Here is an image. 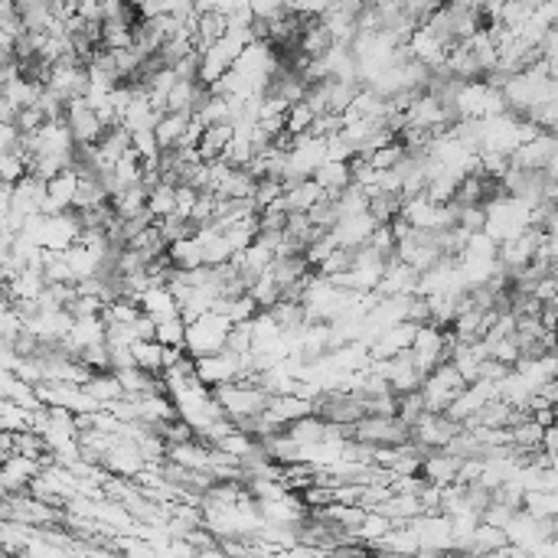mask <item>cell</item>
Segmentation results:
<instances>
[{"instance_id":"cell-50","label":"cell","mask_w":558,"mask_h":558,"mask_svg":"<svg viewBox=\"0 0 558 558\" xmlns=\"http://www.w3.org/2000/svg\"><path fill=\"white\" fill-rule=\"evenodd\" d=\"M10 457H14V435L0 431V464H4V461H10Z\"/></svg>"},{"instance_id":"cell-43","label":"cell","mask_w":558,"mask_h":558,"mask_svg":"<svg viewBox=\"0 0 558 558\" xmlns=\"http://www.w3.org/2000/svg\"><path fill=\"white\" fill-rule=\"evenodd\" d=\"M483 225H487V209L483 206H467L457 213V229H464L467 235L483 233Z\"/></svg>"},{"instance_id":"cell-25","label":"cell","mask_w":558,"mask_h":558,"mask_svg":"<svg viewBox=\"0 0 558 558\" xmlns=\"http://www.w3.org/2000/svg\"><path fill=\"white\" fill-rule=\"evenodd\" d=\"M252 189H255V180H252L245 170H229L219 187L213 189V197L219 199H252Z\"/></svg>"},{"instance_id":"cell-39","label":"cell","mask_w":558,"mask_h":558,"mask_svg":"<svg viewBox=\"0 0 558 558\" xmlns=\"http://www.w3.org/2000/svg\"><path fill=\"white\" fill-rule=\"evenodd\" d=\"M402 157H405V151H402V144L396 141V144L382 147V151H376V154H370V157H362V160L370 163L376 173H382V170H396Z\"/></svg>"},{"instance_id":"cell-44","label":"cell","mask_w":558,"mask_h":558,"mask_svg":"<svg viewBox=\"0 0 558 558\" xmlns=\"http://www.w3.org/2000/svg\"><path fill=\"white\" fill-rule=\"evenodd\" d=\"M131 151L141 157V160H157L160 157V147L154 141V131H138L131 134Z\"/></svg>"},{"instance_id":"cell-48","label":"cell","mask_w":558,"mask_h":558,"mask_svg":"<svg viewBox=\"0 0 558 558\" xmlns=\"http://www.w3.org/2000/svg\"><path fill=\"white\" fill-rule=\"evenodd\" d=\"M17 128L14 124H0V154H10L14 147H17Z\"/></svg>"},{"instance_id":"cell-23","label":"cell","mask_w":558,"mask_h":558,"mask_svg":"<svg viewBox=\"0 0 558 558\" xmlns=\"http://www.w3.org/2000/svg\"><path fill=\"white\" fill-rule=\"evenodd\" d=\"M82 389H86V396L92 398L98 408H105V405H112V402H118V398H124L112 372H95V376H88V382Z\"/></svg>"},{"instance_id":"cell-12","label":"cell","mask_w":558,"mask_h":558,"mask_svg":"<svg viewBox=\"0 0 558 558\" xmlns=\"http://www.w3.org/2000/svg\"><path fill=\"white\" fill-rule=\"evenodd\" d=\"M376 229H379V225L372 223L370 215L362 213V215H350V219H340V223L330 229V235L336 239V245H340V249H362Z\"/></svg>"},{"instance_id":"cell-7","label":"cell","mask_w":558,"mask_h":558,"mask_svg":"<svg viewBox=\"0 0 558 558\" xmlns=\"http://www.w3.org/2000/svg\"><path fill=\"white\" fill-rule=\"evenodd\" d=\"M193 376H197L199 386L206 389H219L225 382H235L239 379V356L233 352H215V356H203V360H193Z\"/></svg>"},{"instance_id":"cell-34","label":"cell","mask_w":558,"mask_h":558,"mask_svg":"<svg viewBox=\"0 0 558 558\" xmlns=\"http://www.w3.org/2000/svg\"><path fill=\"white\" fill-rule=\"evenodd\" d=\"M555 493H526L523 513L533 519H555Z\"/></svg>"},{"instance_id":"cell-33","label":"cell","mask_w":558,"mask_h":558,"mask_svg":"<svg viewBox=\"0 0 558 558\" xmlns=\"http://www.w3.org/2000/svg\"><path fill=\"white\" fill-rule=\"evenodd\" d=\"M425 412H428V408H425V398H421V392H405V396H396V418L402 421L408 431H412V425Z\"/></svg>"},{"instance_id":"cell-19","label":"cell","mask_w":558,"mask_h":558,"mask_svg":"<svg viewBox=\"0 0 558 558\" xmlns=\"http://www.w3.org/2000/svg\"><path fill=\"white\" fill-rule=\"evenodd\" d=\"M187 124H189V114H163V118L157 121L154 141H157V147H160V154H167V151H173V147L180 144Z\"/></svg>"},{"instance_id":"cell-21","label":"cell","mask_w":558,"mask_h":558,"mask_svg":"<svg viewBox=\"0 0 558 558\" xmlns=\"http://www.w3.org/2000/svg\"><path fill=\"white\" fill-rule=\"evenodd\" d=\"M40 92H43V82H30V78L17 76V78H10L0 95H4V98H7V102L20 112V108H33L36 98H40Z\"/></svg>"},{"instance_id":"cell-27","label":"cell","mask_w":558,"mask_h":558,"mask_svg":"<svg viewBox=\"0 0 558 558\" xmlns=\"http://www.w3.org/2000/svg\"><path fill=\"white\" fill-rule=\"evenodd\" d=\"M62 258H66V265H69L72 278L76 281H86V278H98V261H95L92 255H88L82 245H72V249L62 252Z\"/></svg>"},{"instance_id":"cell-22","label":"cell","mask_w":558,"mask_h":558,"mask_svg":"<svg viewBox=\"0 0 558 558\" xmlns=\"http://www.w3.org/2000/svg\"><path fill=\"white\" fill-rule=\"evenodd\" d=\"M17 14H20V23H23L26 33H46L52 23V14L46 0H23V4H17Z\"/></svg>"},{"instance_id":"cell-2","label":"cell","mask_w":558,"mask_h":558,"mask_svg":"<svg viewBox=\"0 0 558 558\" xmlns=\"http://www.w3.org/2000/svg\"><path fill=\"white\" fill-rule=\"evenodd\" d=\"M233 324L215 314H203L199 320L187 324V336H183V352L189 360H203V356H215L225 350V336H229Z\"/></svg>"},{"instance_id":"cell-47","label":"cell","mask_w":558,"mask_h":558,"mask_svg":"<svg viewBox=\"0 0 558 558\" xmlns=\"http://www.w3.org/2000/svg\"><path fill=\"white\" fill-rule=\"evenodd\" d=\"M131 330H134V340H138V343H151V340H154V334H157V324L151 317H144V314H141V317L131 324Z\"/></svg>"},{"instance_id":"cell-14","label":"cell","mask_w":558,"mask_h":558,"mask_svg":"<svg viewBox=\"0 0 558 558\" xmlns=\"http://www.w3.org/2000/svg\"><path fill=\"white\" fill-rule=\"evenodd\" d=\"M138 307L144 317H151L154 324H163V320L170 317H180V310H177V301L170 297V291L157 284V288H147L144 294L138 297Z\"/></svg>"},{"instance_id":"cell-36","label":"cell","mask_w":558,"mask_h":558,"mask_svg":"<svg viewBox=\"0 0 558 558\" xmlns=\"http://www.w3.org/2000/svg\"><path fill=\"white\" fill-rule=\"evenodd\" d=\"M310 124H314V114H310V108L304 102H297V105H291L288 112H284V131L288 134H310Z\"/></svg>"},{"instance_id":"cell-38","label":"cell","mask_w":558,"mask_h":558,"mask_svg":"<svg viewBox=\"0 0 558 558\" xmlns=\"http://www.w3.org/2000/svg\"><path fill=\"white\" fill-rule=\"evenodd\" d=\"M183 336H187V324H183L180 317H170V320H163V324H157L154 343L183 350Z\"/></svg>"},{"instance_id":"cell-29","label":"cell","mask_w":558,"mask_h":558,"mask_svg":"<svg viewBox=\"0 0 558 558\" xmlns=\"http://www.w3.org/2000/svg\"><path fill=\"white\" fill-rule=\"evenodd\" d=\"M157 233H160V239H163V245L170 249L173 242H183V239H193V223L189 219H183V215H167V219H157Z\"/></svg>"},{"instance_id":"cell-17","label":"cell","mask_w":558,"mask_h":558,"mask_svg":"<svg viewBox=\"0 0 558 558\" xmlns=\"http://www.w3.org/2000/svg\"><path fill=\"white\" fill-rule=\"evenodd\" d=\"M268 275H271V281L284 291V288L304 281V278L314 275V271H310V265L304 261V255H294V258H275V261L268 265Z\"/></svg>"},{"instance_id":"cell-31","label":"cell","mask_w":558,"mask_h":558,"mask_svg":"<svg viewBox=\"0 0 558 558\" xmlns=\"http://www.w3.org/2000/svg\"><path fill=\"white\" fill-rule=\"evenodd\" d=\"M249 297L255 301V307L258 310H271L275 307L278 301H281V288H278L275 281H271V275H261V278H255L252 281V288H249Z\"/></svg>"},{"instance_id":"cell-46","label":"cell","mask_w":558,"mask_h":558,"mask_svg":"<svg viewBox=\"0 0 558 558\" xmlns=\"http://www.w3.org/2000/svg\"><path fill=\"white\" fill-rule=\"evenodd\" d=\"M121 370H134L131 346H108V372H121Z\"/></svg>"},{"instance_id":"cell-26","label":"cell","mask_w":558,"mask_h":558,"mask_svg":"<svg viewBox=\"0 0 558 558\" xmlns=\"http://www.w3.org/2000/svg\"><path fill=\"white\" fill-rule=\"evenodd\" d=\"M131 356H134V366L147 376H160L163 372V346L160 343H134L131 346Z\"/></svg>"},{"instance_id":"cell-35","label":"cell","mask_w":558,"mask_h":558,"mask_svg":"<svg viewBox=\"0 0 558 558\" xmlns=\"http://www.w3.org/2000/svg\"><path fill=\"white\" fill-rule=\"evenodd\" d=\"M173 189L177 187H167V183H160L157 189H151L147 193V213L157 219H167V215H173Z\"/></svg>"},{"instance_id":"cell-45","label":"cell","mask_w":558,"mask_h":558,"mask_svg":"<svg viewBox=\"0 0 558 558\" xmlns=\"http://www.w3.org/2000/svg\"><path fill=\"white\" fill-rule=\"evenodd\" d=\"M46 118L36 108H20L17 112V121H14V128H17V134H36V131L43 128Z\"/></svg>"},{"instance_id":"cell-1","label":"cell","mask_w":558,"mask_h":558,"mask_svg":"<svg viewBox=\"0 0 558 558\" xmlns=\"http://www.w3.org/2000/svg\"><path fill=\"white\" fill-rule=\"evenodd\" d=\"M215 398V405L223 408V415L229 421L249 418V415H261L268 408V392L258 382H225L219 389H209Z\"/></svg>"},{"instance_id":"cell-42","label":"cell","mask_w":558,"mask_h":558,"mask_svg":"<svg viewBox=\"0 0 558 558\" xmlns=\"http://www.w3.org/2000/svg\"><path fill=\"white\" fill-rule=\"evenodd\" d=\"M78 362L86 366L88 372H108V346L105 343H95V346H86V350L78 352Z\"/></svg>"},{"instance_id":"cell-13","label":"cell","mask_w":558,"mask_h":558,"mask_svg":"<svg viewBox=\"0 0 558 558\" xmlns=\"http://www.w3.org/2000/svg\"><path fill=\"white\" fill-rule=\"evenodd\" d=\"M265 412L271 415V418H275L281 428H288V425H294V421L310 418V415H314V398H304V396H271V398H268Z\"/></svg>"},{"instance_id":"cell-41","label":"cell","mask_w":558,"mask_h":558,"mask_svg":"<svg viewBox=\"0 0 558 558\" xmlns=\"http://www.w3.org/2000/svg\"><path fill=\"white\" fill-rule=\"evenodd\" d=\"M225 352H233V356H245V352H252V320L229 330V336H225Z\"/></svg>"},{"instance_id":"cell-20","label":"cell","mask_w":558,"mask_h":558,"mask_svg":"<svg viewBox=\"0 0 558 558\" xmlns=\"http://www.w3.org/2000/svg\"><path fill=\"white\" fill-rule=\"evenodd\" d=\"M72 346L78 352L86 350V346H95V343H105V324L102 317H88V320H72L69 334H66Z\"/></svg>"},{"instance_id":"cell-4","label":"cell","mask_w":558,"mask_h":558,"mask_svg":"<svg viewBox=\"0 0 558 558\" xmlns=\"http://www.w3.org/2000/svg\"><path fill=\"white\" fill-rule=\"evenodd\" d=\"M350 441L366 447H398L408 441V428L398 418H360L356 425H350Z\"/></svg>"},{"instance_id":"cell-9","label":"cell","mask_w":558,"mask_h":558,"mask_svg":"<svg viewBox=\"0 0 558 558\" xmlns=\"http://www.w3.org/2000/svg\"><path fill=\"white\" fill-rule=\"evenodd\" d=\"M415 291H418V271H412V268L396 261V258H389L382 281L376 288L379 297H412Z\"/></svg>"},{"instance_id":"cell-8","label":"cell","mask_w":558,"mask_h":558,"mask_svg":"<svg viewBox=\"0 0 558 558\" xmlns=\"http://www.w3.org/2000/svg\"><path fill=\"white\" fill-rule=\"evenodd\" d=\"M62 118H66V128H69L76 147H95L102 141V134H105L102 121L95 118V112L82 102V98L66 105V114H62Z\"/></svg>"},{"instance_id":"cell-15","label":"cell","mask_w":558,"mask_h":558,"mask_svg":"<svg viewBox=\"0 0 558 558\" xmlns=\"http://www.w3.org/2000/svg\"><path fill=\"white\" fill-rule=\"evenodd\" d=\"M163 461H170L183 471H209V444H203L199 438L189 441V444H173L167 447Z\"/></svg>"},{"instance_id":"cell-51","label":"cell","mask_w":558,"mask_h":558,"mask_svg":"<svg viewBox=\"0 0 558 558\" xmlns=\"http://www.w3.org/2000/svg\"><path fill=\"white\" fill-rule=\"evenodd\" d=\"M4 558H7V555H4ZM10 558H20V555H10Z\"/></svg>"},{"instance_id":"cell-16","label":"cell","mask_w":558,"mask_h":558,"mask_svg":"<svg viewBox=\"0 0 558 558\" xmlns=\"http://www.w3.org/2000/svg\"><path fill=\"white\" fill-rule=\"evenodd\" d=\"M324 189L317 187L314 180H297L291 187H284V206H288V215L291 213H307L317 203H324Z\"/></svg>"},{"instance_id":"cell-30","label":"cell","mask_w":558,"mask_h":558,"mask_svg":"<svg viewBox=\"0 0 558 558\" xmlns=\"http://www.w3.org/2000/svg\"><path fill=\"white\" fill-rule=\"evenodd\" d=\"M398 209H402V199L398 197H389V193H376V197H370V206H366V215H370L376 225H389L392 219L398 215Z\"/></svg>"},{"instance_id":"cell-40","label":"cell","mask_w":558,"mask_h":558,"mask_svg":"<svg viewBox=\"0 0 558 558\" xmlns=\"http://www.w3.org/2000/svg\"><path fill=\"white\" fill-rule=\"evenodd\" d=\"M255 314H258V307H255V301H252L249 294H245V297H233V301L225 304V320H229L233 326L249 324Z\"/></svg>"},{"instance_id":"cell-24","label":"cell","mask_w":558,"mask_h":558,"mask_svg":"<svg viewBox=\"0 0 558 558\" xmlns=\"http://www.w3.org/2000/svg\"><path fill=\"white\" fill-rule=\"evenodd\" d=\"M167 258H170V265L177 271H197V268H203V249H199L197 239L173 242L170 249H167Z\"/></svg>"},{"instance_id":"cell-5","label":"cell","mask_w":558,"mask_h":558,"mask_svg":"<svg viewBox=\"0 0 558 558\" xmlns=\"http://www.w3.org/2000/svg\"><path fill=\"white\" fill-rule=\"evenodd\" d=\"M408 356H412V366H415V372H418L421 379L428 376L431 370H438L441 362L451 360L444 330H435V326H418V334H415L412 346H408Z\"/></svg>"},{"instance_id":"cell-32","label":"cell","mask_w":558,"mask_h":558,"mask_svg":"<svg viewBox=\"0 0 558 558\" xmlns=\"http://www.w3.org/2000/svg\"><path fill=\"white\" fill-rule=\"evenodd\" d=\"M350 268H352V249H334L317 268H314V275L330 281V278H336V275H346Z\"/></svg>"},{"instance_id":"cell-3","label":"cell","mask_w":558,"mask_h":558,"mask_svg":"<svg viewBox=\"0 0 558 558\" xmlns=\"http://www.w3.org/2000/svg\"><path fill=\"white\" fill-rule=\"evenodd\" d=\"M464 379L457 376V370L451 366V362H441L438 370H431L428 376L421 379V398H425V408H428L431 415H444L447 408H451V402H454L461 392H464Z\"/></svg>"},{"instance_id":"cell-18","label":"cell","mask_w":558,"mask_h":558,"mask_svg":"<svg viewBox=\"0 0 558 558\" xmlns=\"http://www.w3.org/2000/svg\"><path fill=\"white\" fill-rule=\"evenodd\" d=\"M233 141V124H213V128L203 131V141H199V160L213 163L225 154V147Z\"/></svg>"},{"instance_id":"cell-10","label":"cell","mask_w":558,"mask_h":558,"mask_svg":"<svg viewBox=\"0 0 558 558\" xmlns=\"http://www.w3.org/2000/svg\"><path fill=\"white\" fill-rule=\"evenodd\" d=\"M457 471H461V461L444 451H435V454H425L421 457V467H418V477L428 487H451L457 483Z\"/></svg>"},{"instance_id":"cell-28","label":"cell","mask_w":558,"mask_h":558,"mask_svg":"<svg viewBox=\"0 0 558 558\" xmlns=\"http://www.w3.org/2000/svg\"><path fill=\"white\" fill-rule=\"evenodd\" d=\"M356 82H334L326 86V114H346L352 105V95H356Z\"/></svg>"},{"instance_id":"cell-49","label":"cell","mask_w":558,"mask_h":558,"mask_svg":"<svg viewBox=\"0 0 558 558\" xmlns=\"http://www.w3.org/2000/svg\"><path fill=\"white\" fill-rule=\"evenodd\" d=\"M14 121H17V108L0 95V124H14Z\"/></svg>"},{"instance_id":"cell-37","label":"cell","mask_w":558,"mask_h":558,"mask_svg":"<svg viewBox=\"0 0 558 558\" xmlns=\"http://www.w3.org/2000/svg\"><path fill=\"white\" fill-rule=\"evenodd\" d=\"M284 197V180H275V177H265V180H258L255 189H252V203L255 209H265L271 206L275 199Z\"/></svg>"},{"instance_id":"cell-6","label":"cell","mask_w":558,"mask_h":558,"mask_svg":"<svg viewBox=\"0 0 558 558\" xmlns=\"http://www.w3.org/2000/svg\"><path fill=\"white\" fill-rule=\"evenodd\" d=\"M555 160H558L555 134H539V138H533L529 144H519L513 154H509V163H513L516 170H529V173L545 170V167Z\"/></svg>"},{"instance_id":"cell-11","label":"cell","mask_w":558,"mask_h":558,"mask_svg":"<svg viewBox=\"0 0 558 558\" xmlns=\"http://www.w3.org/2000/svg\"><path fill=\"white\" fill-rule=\"evenodd\" d=\"M43 199H46V183L33 180V177H23V180H17L14 189H10V213L23 215V219L40 215Z\"/></svg>"}]
</instances>
